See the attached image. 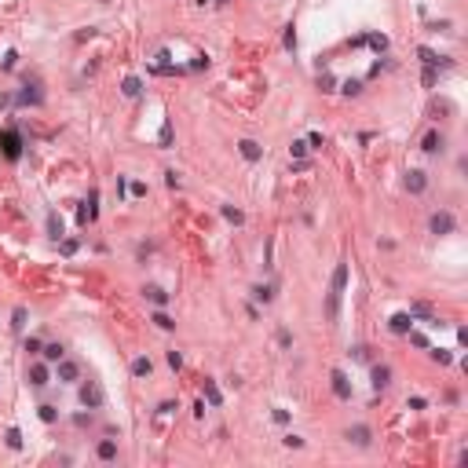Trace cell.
<instances>
[{
  "instance_id": "7a4b0ae2",
  "label": "cell",
  "mask_w": 468,
  "mask_h": 468,
  "mask_svg": "<svg viewBox=\"0 0 468 468\" xmlns=\"http://www.w3.org/2000/svg\"><path fill=\"white\" fill-rule=\"evenodd\" d=\"M81 402L88 410H99L102 406V388L95 384V380H84V384H81Z\"/></svg>"
},
{
  "instance_id": "52a82bcc",
  "label": "cell",
  "mask_w": 468,
  "mask_h": 468,
  "mask_svg": "<svg viewBox=\"0 0 468 468\" xmlns=\"http://www.w3.org/2000/svg\"><path fill=\"white\" fill-rule=\"evenodd\" d=\"M410 329H414V315H406V311L391 315V333H410Z\"/></svg>"
},
{
  "instance_id": "9a60e30c",
  "label": "cell",
  "mask_w": 468,
  "mask_h": 468,
  "mask_svg": "<svg viewBox=\"0 0 468 468\" xmlns=\"http://www.w3.org/2000/svg\"><path fill=\"white\" fill-rule=\"evenodd\" d=\"M150 370H154V366H150V359H143V355H139V359L132 362V373H136V377H150Z\"/></svg>"
},
{
  "instance_id": "83f0119b",
  "label": "cell",
  "mask_w": 468,
  "mask_h": 468,
  "mask_svg": "<svg viewBox=\"0 0 468 468\" xmlns=\"http://www.w3.org/2000/svg\"><path fill=\"white\" fill-rule=\"evenodd\" d=\"M223 216H227L231 223H241V220H245V216H241V212H238V209H231V205H227V209H223Z\"/></svg>"
},
{
  "instance_id": "ffe728a7",
  "label": "cell",
  "mask_w": 468,
  "mask_h": 468,
  "mask_svg": "<svg viewBox=\"0 0 468 468\" xmlns=\"http://www.w3.org/2000/svg\"><path fill=\"white\" fill-rule=\"evenodd\" d=\"M370 44H373V51H388V37L384 33H370Z\"/></svg>"
},
{
  "instance_id": "4dcf8cb0",
  "label": "cell",
  "mask_w": 468,
  "mask_h": 468,
  "mask_svg": "<svg viewBox=\"0 0 468 468\" xmlns=\"http://www.w3.org/2000/svg\"><path fill=\"white\" fill-rule=\"evenodd\" d=\"M285 446H289V450H300L304 439H300V435H285Z\"/></svg>"
},
{
  "instance_id": "ac0fdd59",
  "label": "cell",
  "mask_w": 468,
  "mask_h": 468,
  "mask_svg": "<svg viewBox=\"0 0 468 468\" xmlns=\"http://www.w3.org/2000/svg\"><path fill=\"white\" fill-rule=\"evenodd\" d=\"M205 399H209V406H220L223 395H220V388L212 384V380H205Z\"/></svg>"
},
{
  "instance_id": "7c38bea8",
  "label": "cell",
  "mask_w": 468,
  "mask_h": 468,
  "mask_svg": "<svg viewBox=\"0 0 468 468\" xmlns=\"http://www.w3.org/2000/svg\"><path fill=\"white\" fill-rule=\"evenodd\" d=\"M30 384H33V388H44V384H48V366H41V362H37V366L30 370Z\"/></svg>"
},
{
  "instance_id": "8d00e7d4",
  "label": "cell",
  "mask_w": 468,
  "mask_h": 468,
  "mask_svg": "<svg viewBox=\"0 0 468 468\" xmlns=\"http://www.w3.org/2000/svg\"><path fill=\"white\" fill-rule=\"evenodd\" d=\"M307 154V143H293V157H304Z\"/></svg>"
},
{
  "instance_id": "8fae6325",
  "label": "cell",
  "mask_w": 468,
  "mask_h": 468,
  "mask_svg": "<svg viewBox=\"0 0 468 468\" xmlns=\"http://www.w3.org/2000/svg\"><path fill=\"white\" fill-rule=\"evenodd\" d=\"M41 355H44L48 362H59V359H66V348H62V344H44Z\"/></svg>"
},
{
  "instance_id": "cb8c5ba5",
  "label": "cell",
  "mask_w": 468,
  "mask_h": 468,
  "mask_svg": "<svg viewBox=\"0 0 468 468\" xmlns=\"http://www.w3.org/2000/svg\"><path fill=\"white\" fill-rule=\"evenodd\" d=\"M154 322L161 326V329H176V322H172V318H168L165 311H157V315H154Z\"/></svg>"
},
{
  "instance_id": "ba28073f",
  "label": "cell",
  "mask_w": 468,
  "mask_h": 468,
  "mask_svg": "<svg viewBox=\"0 0 468 468\" xmlns=\"http://www.w3.org/2000/svg\"><path fill=\"white\" fill-rule=\"evenodd\" d=\"M388 384H391V370H388V366H373V388L384 391Z\"/></svg>"
},
{
  "instance_id": "4316f807",
  "label": "cell",
  "mask_w": 468,
  "mask_h": 468,
  "mask_svg": "<svg viewBox=\"0 0 468 468\" xmlns=\"http://www.w3.org/2000/svg\"><path fill=\"white\" fill-rule=\"evenodd\" d=\"M410 315H424V318H432V307H428V304H414V307H410Z\"/></svg>"
},
{
  "instance_id": "836d02e7",
  "label": "cell",
  "mask_w": 468,
  "mask_h": 468,
  "mask_svg": "<svg viewBox=\"0 0 468 468\" xmlns=\"http://www.w3.org/2000/svg\"><path fill=\"white\" fill-rule=\"evenodd\" d=\"M48 231H51V238H59V234H62V227H59V220H55V216L48 220Z\"/></svg>"
},
{
  "instance_id": "603a6c76",
  "label": "cell",
  "mask_w": 468,
  "mask_h": 468,
  "mask_svg": "<svg viewBox=\"0 0 468 468\" xmlns=\"http://www.w3.org/2000/svg\"><path fill=\"white\" fill-rule=\"evenodd\" d=\"M7 446H11V450H18V446H22V435H18V428H7Z\"/></svg>"
},
{
  "instance_id": "4fadbf2b",
  "label": "cell",
  "mask_w": 468,
  "mask_h": 468,
  "mask_svg": "<svg viewBox=\"0 0 468 468\" xmlns=\"http://www.w3.org/2000/svg\"><path fill=\"white\" fill-rule=\"evenodd\" d=\"M238 146H241V157H245V161H256V157L264 154V150H260V143H252V139H241Z\"/></svg>"
},
{
  "instance_id": "f1b7e54d",
  "label": "cell",
  "mask_w": 468,
  "mask_h": 468,
  "mask_svg": "<svg viewBox=\"0 0 468 468\" xmlns=\"http://www.w3.org/2000/svg\"><path fill=\"white\" fill-rule=\"evenodd\" d=\"M41 421H48V424H51V421H55V406L44 402V406H41Z\"/></svg>"
},
{
  "instance_id": "484cf974",
  "label": "cell",
  "mask_w": 468,
  "mask_h": 468,
  "mask_svg": "<svg viewBox=\"0 0 468 468\" xmlns=\"http://www.w3.org/2000/svg\"><path fill=\"white\" fill-rule=\"evenodd\" d=\"M252 293H256V300H271V296H275V293H271V285H256V289H252Z\"/></svg>"
},
{
  "instance_id": "1f68e13d",
  "label": "cell",
  "mask_w": 468,
  "mask_h": 468,
  "mask_svg": "<svg viewBox=\"0 0 468 468\" xmlns=\"http://www.w3.org/2000/svg\"><path fill=\"white\" fill-rule=\"evenodd\" d=\"M41 348H44V344L37 340V336H30V340H26V351H30V355H37V351H41Z\"/></svg>"
},
{
  "instance_id": "8992f818",
  "label": "cell",
  "mask_w": 468,
  "mask_h": 468,
  "mask_svg": "<svg viewBox=\"0 0 468 468\" xmlns=\"http://www.w3.org/2000/svg\"><path fill=\"white\" fill-rule=\"evenodd\" d=\"M333 391H336V399H344V402L351 399V384H348V377H344V370H333Z\"/></svg>"
},
{
  "instance_id": "6da1fadb",
  "label": "cell",
  "mask_w": 468,
  "mask_h": 468,
  "mask_svg": "<svg viewBox=\"0 0 468 468\" xmlns=\"http://www.w3.org/2000/svg\"><path fill=\"white\" fill-rule=\"evenodd\" d=\"M344 285H348V264H336L333 271V282H329V300H326V318L336 322L340 315V296H344Z\"/></svg>"
},
{
  "instance_id": "2e32d148",
  "label": "cell",
  "mask_w": 468,
  "mask_h": 468,
  "mask_svg": "<svg viewBox=\"0 0 468 468\" xmlns=\"http://www.w3.org/2000/svg\"><path fill=\"white\" fill-rule=\"evenodd\" d=\"M99 457H102V461H114V457H117V443L102 439V443H99Z\"/></svg>"
},
{
  "instance_id": "e575fe53",
  "label": "cell",
  "mask_w": 468,
  "mask_h": 468,
  "mask_svg": "<svg viewBox=\"0 0 468 468\" xmlns=\"http://www.w3.org/2000/svg\"><path fill=\"white\" fill-rule=\"evenodd\" d=\"M322 143H326V139L318 136V132H311V136H307V146H322Z\"/></svg>"
},
{
  "instance_id": "5b68a950",
  "label": "cell",
  "mask_w": 468,
  "mask_h": 468,
  "mask_svg": "<svg viewBox=\"0 0 468 468\" xmlns=\"http://www.w3.org/2000/svg\"><path fill=\"white\" fill-rule=\"evenodd\" d=\"M428 227H432V234H450L457 223H454V216L450 212H435L432 220H428Z\"/></svg>"
},
{
  "instance_id": "277c9868",
  "label": "cell",
  "mask_w": 468,
  "mask_h": 468,
  "mask_svg": "<svg viewBox=\"0 0 468 468\" xmlns=\"http://www.w3.org/2000/svg\"><path fill=\"white\" fill-rule=\"evenodd\" d=\"M0 146H4V157H11V161L22 154V139H18L15 132H0Z\"/></svg>"
},
{
  "instance_id": "e0dca14e",
  "label": "cell",
  "mask_w": 468,
  "mask_h": 468,
  "mask_svg": "<svg viewBox=\"0 0 468 468\" xmlns=\"http://www.w3.org/2000/svg\"><path fill=\"white\" fill-rule=\"evenodd\" d=\"M121 92H125V95H128V99H136V95H139V92H143V84H139V77H128L125 84H121Z\"/></svg>"
},
{
  "instance_id": "3957f363",
  "label": "cell",
  "mask_w": 468,
  "mask_h": 468,
  "mask_svg": "<svg viewBox=\"0 0 468 468\" xmlns=\"http://www.w3.org/2000/svg\"><path fill=\"white\" fill-rule=\"evenodd\" d=\"M55 377L66 380V384H73V380L81 377V366H77V362H70V359H59V362H55Z\"/></svg>"
},
{
  "instance_id": "d590c367",
  "label": "cell",
  "mask_w": 468,
  "mask_h": 468,
  "mask_svg": "<svg viewBox=\"0 0 468 468\" xmlns=\"http://www.w3.org/2000/svg\"><path fill=\"white\" fill-rule=\"evenodd\" d=\"M146 194V183H132V198H143Z\"/></svg>"
},
{
  "instance_id": "d6986e66",
  "label": "cell",
  "mask_w": 468,
  "mask_h": 468,
  "mask_svg": "<svg viewBox=\"0 0 468 468\" xmlns=\"http://www.w3.org/2000/svg\"><path fill=\"white\" fill-rule=\"evenodd\" d=\"M146 296H150V300H154L157 307H165V304H168V293H165V289H157V285H150V289H146Z\"/></svg>"
},
{
  "instance_id": "f546056e",
  "label": "cell",
  "mask_w": 468,
  "mask_h": 468,
  "mask_svg": "<svg viewBox=\"0 0 468 468\" xmlns=\"http://www.w3.org/2000/svg\"><path fill=\"white\" fill-rule=\"evenodd\" d=\"M168 366L180 370V366H183V355H180V351H168Z\"/></svg>"
},
{
  "instance_id": "44dd1931",
  "label": "cell",
  "mask_w": 468,
  "mask_h": 468,
  "mask_svg": "<svg viewBox=\"0 0 468 468\" xmlns=\"http://www.w3.org/2000/svg\"><path fill=\"white\" fill-rule=\"evenodd\" d=\"M417 55H421V62H424V66H439V55H435L432 48H421Z\"/></svg>"
},
{
  "instance_id": "d6a6232c",
  "label": "cell",
  "mask_w": 468,
  "mask_h": 468,
  "mask_svg": "<svg viewBox=\"0 0 468 468\" xmlns=\"http://www.w3.org/2000/svg\"><path fill=\"white\" fill-rule=\"evenodd\" d=\"M432 359H435V362H443V366H446V362H450V351H443V348H435V351H432Z\"/></svg>"
},
{
  "instance_id": "d4e9b609",
  "label": "cell",
  "mask_w": 468,
  "mask_h": 468,
  "mask_svg": "<svg viewBox=\"0 0 468 468\" xmlns=\"http://www.w3.org/2000/svg\"><path fill=\"white\" fill-rule=\"evenodd\" d=\"M11 326H15V329H22V326H26V307H15V315H11Z\"/></svg>"
},
{
  "instance_id": "7402d4cb",
  "label": "cell",
  "mask_w": 468,
  "mask_h": 468,
  "mask_svg": "<svg viewBox=\"0 0 468 468\" xmlns=\"http://www.w3.org/2000/svg\"><path fill=\"white\" fill-rule=\"evenodd\" d=\"M18 102H41V92L37 88H22L18 92Z\"/></svg>"
},
{
  "instance_id": "9c48e42d",
  "label": "cell",
  "mask_w": 468,
  "mask_h": 468,
  "mask_svg": "<svg viewBox=\"0 0 468 468\" xmlns=\"http://www.w3.org/2000/svg\"><path fill=\"white\" fill-rule=\"evenodd\" d=\"M424 187H428L424 172H410V176H406V190H410V194H421Z\"/></svg>"
},
{
  "instance_id": "5bb4252c",
  "label": "cell",
  "mask_w": 468,
  "mask_h": 468,
  "mask_svg": "<svg viewBox=\"0 0 468 468\" xmlns=\"http://www.w3.org/2000/svg\"><path fill=\"white\" fill-rule=\"evenodd\" d=\"M348 439L355 446H370V428H362V424H355L351 432H348Z\"/></svg>"
},
{
  "instance_id": "30bf717a",
  "label": "cell",
  "mask_w": 468,
  "mask_h": 468,
  "mask_svg": "<svg viewBox=\"0 0 468 468\" xmlns=\"http://www.w3.org/2000/svg\"><path fill=\"white\" fill-rule=\"evenodd\" d=\"M439 146H443V136H439V132H428L424 139H421V150H424V154H435Z\"/></svg>"
}]
</instances>
